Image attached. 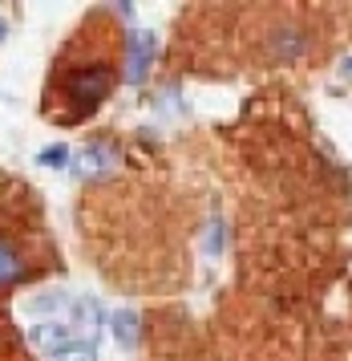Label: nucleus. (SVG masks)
Listing matches in <instances>:
<instances>
[{
  "label": "nucleus",
  "instance_id": "f257e3e1",
  "mask_svg": "<svg viewBox=\"0 0 352 361\" xmlns=\"http://www.w3.org/2000/svg\"><path fill=\"white\" fill-rule=\"evenodd\" d=\"M113 90V66L106 57H97V61H85V66H69L61 78V102L73 106V114L69 122H81V118H89L106 102V94Z\"/></svg>",
  "mask_w": 352,
  "mask_h": 361
},
{
  "label": "nucleus",
  "instance_id": "f03ea898",
  "mask_svg": "<svg viewBox=\"0 0 352 361\" xmlns=\"http://www.w3.org/2000/svg\"><path fill=\"white\" fill-rule=\"evenodd\" d=\"M154 53H158V37L150 33V29H130L126 33V78L130 85H138L150 73L154 66Z\"/></svg>",
  "mask_w": 352,
  "mask_h": 361
},
{
  "label": "nucleus",
  "instance_id": "7ed1b4c3",
  "mask_svg": "<svg viewBox=\"0 0 352 361\" xmlns=\"http://www.w3.org/2000/svg\"><path fill=\"white\" fill-rule=\"evenodd\" d=\"M25 276H32V268L25 264V252L0 231V288H13V284H20Z\"/></svg>",
  "mask_w": 352,
  "mask_h": 361
},
{
  "label": "nucleus",
  "instance_id": "20e7f679",
  "mask_svg": "<svg viewBox=\"0 0 352 361\" xmlns=\"http://www.w3.org/2000/svg\"><path fill=\"white\" fill-rule=\"evenodd\" d=\"M29 341H32V345H41V349H49L53 357H57V353H69V349H77V337H73V329H69V325H57V321L32 325Z\"/></svg>",
  "mask_w": 352,
  "mask_h": 361
},
{
  "label": "nucleus",
  "instance_id": "39448f33",
  "mask_svg": "<svg viewBox=\"0 0 352 361\" xmlns=\"http://www.w3.org/2000/svg\"><path fill=\"white\" fill-rule=\"evenodd\" d=\"M113 341L122 345V349H134V345H138V312L134 309L113 312Z\"/></svg>",
  "mask_w": 352,
  "mask_h": 361
},
{
  "label": "nucleus",
  "instance_id": "423d86ee",
  "mask_svg": "<svg viewBox=\"0 0 352 361\" xmlns=\"http://www.w3.org/2000/svg\"><path fill=\"white\" fill-rule=\"evenodd\" d=\"M69 305H73L69 293L53 288V293H41V296H32V300H25V312H57V309H69Z\"/></svg>",
  "mask_w": 352,
  "mask_h": 361
},
{
  "label": "nucleus",
  "instance_id": "0eeeda50",
  "mask_svg": "<svg viewBox=\"0 0 352 361\" xmlns=\"http://www.w3.org/2000/svg\"><path fill=\"white\" fill-rule=\"evenodd\" d=\"M73 309H77L81 325L89 329V337H94L97 329H101V305H97V300H77V305H73Z\"/></svg>",
  "mask_w": 352,
  "mask_h": 361
},
{
  "label": "nucleus",
  "instance_id": "6e6552de",
  "mask_svg": "<svg viewBox=\"0 0 352 361\" xmlns=\"http://www.w3.org/2000/svg\"><path fill=\"white\" fill-rule=\"evenodd\" d=\"M85 163H89V166H85V175H89V171L97 175V171H106V166L113 163V154L101 147V142H94V147H85Z\"/></svg>",
  "mask_w": 352,
  "mask_h": 361
},
{
  "label": "nucleus",
  "instance_id": "1a4fd4ad",
  "mask_svg": "<svg viewBox=\"0 0 352 361\" xmlns=\"http://www.w3.org/2000/svg\"><path fill=\"white\" fill-rule=\"evenodd\" d=\"M37 163L41 166H65L69 163V147H65V142H49V147L37 154Z\"/></svg>",
  "mask_w": 352,
  "mask_h": 361
},
{
  "label": "nucleus",
  "instance_id": "9d476101",
  "mask_svg": "<svg viewBox=\"0 0 352 361\" xmlns=\"http://www.w3.org/2000/svg\"><path fill=\"white\" fill-rule=\"evenodd\" d=\"M53 361H94V345H77V349H69V353H57Z\"/></svg>",
  "mask_w": 352,
  "mask_h": 361
},
{
  "label": "nucleus",
  "instance_id": "9b49d317",
  "mask_svg": "<svg viewBox=\"0 0 352 361\" xmlns=\"http://www.w3.org/2000/svg\"><path fill=\"white\" fill-rule=\"evenodd\" d=\"M4 37H8V20L0 17V45H4Z\"/></svg>",
  "mask_w": 352,
  "mask_h": 361
}]
</instances>
